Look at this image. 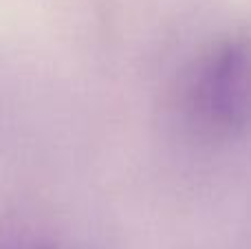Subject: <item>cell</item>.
Listing matches in <instances>:
<instances>
[{
  "label": "cell",
  "mask_w": 251,
  "mask_h": 249,
  "mask_svg": "<svg viewBox=\"0 0 251 249\" xmlns=\"http://www.w3.org/2000/svg\"><path fill=\"white\" fill-rule=\"evenodd\" d=\"M190 115L214 137H236L251 126V40L218 42L196 66L187 88Z\"/></svg>",
  "instance_id": "cell-1"
}]
</instances>
